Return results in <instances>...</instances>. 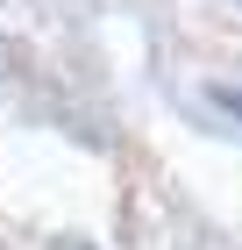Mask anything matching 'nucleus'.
Listing matches in <instances>:
<instances>
[{"instance_id": "nucleus-1", "label": "nucleus", "mask_w": 242, "mask_h": 250, "mask_svg": "<svg viewBox=\"0 0 242 250\" xmlns=\"http://www.w3.org/2000/svg\"><path fill=\"white\" fill-rule=\"evenodd\" d=\"M50 250H93V243H78V236H57V243Z\"/></svg>"}, {"instance_id": "nucleus-2", "label": "nucleus", "mask_w": 242, "mask_h": 250, "mask_svg": "<svg viewBox=\"0 0 242 250\" xmlns=\"http://www.w3.org/2000/svg\"><path fill=\"white\" fill-rule=\"evenodd\" d=\"M228 100H235V107H242V86H228Z\"/></svg>"}]
</instances>
